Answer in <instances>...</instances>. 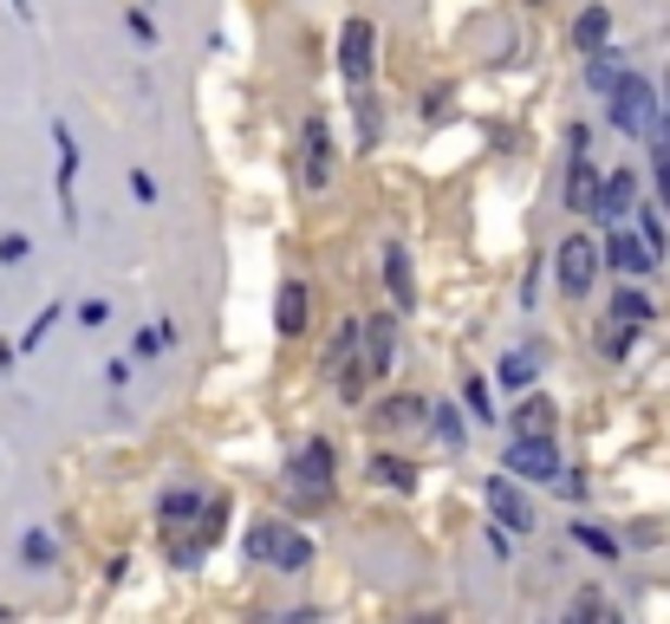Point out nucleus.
Returning a JSON list of instances; mask_svg holds the SVG:
<instances>
[{"label":"nucleus","instance_id":"4468645a","mask_svg":"<svg viewBox=\"0 0 670 624\" xmlns=\"http://www.w3.org/2000/svg\"><path fill=\"white\" fill-rule=\"evenodd\" d=\"M52 143H59V202H65V228L78 221L72 215V176H78V143H72V130L65 124H52Z\"/></svg>","mask_w":670,"mask_h":624},{"label":"nucleus","instance_id":"f257e3e1","mask_svg":"<svg viewBox=\"0 0 670 624\" xmlns=\"http://www.w3.org/2000/svg\"><path fill=\"white\" fill-rule=\"evenodd\" d=\"M241 547H248V560H274L280 573L313 566V540H306V534H293V527H280V521H254Z\"/></svg>","mask_w":670,"mask_h":624},{"label":"nucleus","instance_id":"39448f33","mask_svg":"<svg viewBox=\"0 0 670 624\" xmlns=\"http://www.w3.org/2000/svg\"><path fill=\"white\" fill-rule=\"evenodd\" d=\"M332 169H339L332 130H326V117H306V124H300V182H306V189H326Z\"/></svg>","mask_w":670,"mask_h":624},{"label":"nucleus","instance_id":"f8f14e48","mask_svg":"<svg viewBox=\"0 0 670 624\" xmlns=\"http://www.w3.org/2000/svg\"><path fill=\"white\" fill-rule=\"evenodd\" d=\"M384 286H391L397 313L417 306V273H410V254H404V247H384Z\"/></svg>","mask_w":670,"mask_h":624},{"label":"nucleus","instance_id":"9d476101","mask_svg":"<svg viewBox=\"0 0 670 624\" xmlns=\"http://www.w3.org/2000/svg\"><path fill=\"white\" fill-rule=\"evenodd\" d=\"M639 208V176L632 169H612L606 182H599V202H593V215H606V221H625Z\"/></svg>","mask_w":670,"mask_h":624},{"label":"nucleus","instance_id":"b1692460","mask_svg":"<svg viewBox=\"0 0 670 624\" xmlns=\"http://www.w3.org/2000/svg\"><path fill=\"white\" fill-rule=\"evenodd\" d=\"M612 319H619V326H645V319H652V300H645V293H632V286H625V293H619V300H612Z\"/></svg>","mask_w":670,"mask_h":624},{"label":"nucleus","instance_id":"f3484780","mask_svg":"<svg viewBox=\"0 0 670 624\" xmlns=\"http://www.w3.org/2000/svg\"><path fill=\"white\" fill-rule=\"evenodd\" d=\"M508 423H515V436H554V397H528Z\"/></svg>","mask_w":670,"mask_h":624},{"label":"nucleus","instance_id":"a211bd4d","mask_svg":"<svg viewBox=\"0 0 670 624\" xmlns=\"http://www.w3.org/2000/svg\"><path fill=\"white\" fill-rule=\"evenodd\" d=\"M391 358H397L391 326H384V319H371V326H365V365H371V378H384V371H391Z\"/></svg>","mask_w":670,"mask_h":624},{"label":"nucleus","instance_id":"a878e982","mask_svg":"<svg viewBox=\"0 0 670 624\" xmlns=\"http://www.w3.org/2000/svg\"><path fill=\"white\" fill-rule=\"evenodd\" d=\"M573 619H619V612H612V606H606V593H580V599H573Z\"/></svg>","mask_w":670,"mask_h":624},{"label":"nucleus","instance_id":"1a4fd4ad","mask_svg":"<svg viewBox=\"0 0 670 624\" xmlns=\"http://www.w3.org/2000/svg\"><path fill=\"white\" fill-rule=\"evenodd\" d=\"M489 508H495V521H502L508 534H534V527H541V521H534V501L521 495L515 475H495V482H489Z\"/></svg>","mask_w":670,"mask_h":624},{"label":"nucleus","instance_id":"5701e85b","mask_svg":"<svg viewBox=\"0 0 670 624\" xmlns=\"http://www.w3.org/2000/svg\"><path fill=\"white\" fill-rule=\"evenodd\" d=\"M371 475H378L384 488H397V495H404V488H417V469H410V462H397V456H378V462H371Z\"/></svg>","mask_w":670,"mask_h":624},{"label":"nucleus","instance_id":"6ab92c4d","mask_svg":"<svg viewBox=\"0 0 670 624\" xmlns=\"http://www.w3.org/2000/svg\"><path fill=\"white\" fill-rule=\"evenodd\" d=\"M645 137H652V150H658V189H665V208H670V117L665 111L645 124Z\"/></svg>","mask_w":670,"mask_h":624},{"label":"nucleus","instance_id":"aec40b11","mask_svg":"<svg viewBox=\"0 0 670 624\" xmlns=\"http://www.w3.org/2000/svg\"><path fill=\"white\" fill-rule=\"evenodd\" d=\"M586 78H593V91H612V85H619V78H625V59H619V52H606V46H599V52H593V59H586Z\"/></svg>","mask_w":670,"mask_h":624},{"label":"nucleus","instance_id":"393cba45","mask_svg":"<svg viewBox=\"0 0 670 624\" xmlns=\"http://www.w3.org/2000/svg\"><path fill=\"white\" fill-rule=\"evenodd\" d=\"M502 384H508V391H528V384H534V358H528V352H508V358H502Z\"/></svg>","mask_w":670,"mask_h":624},{"label":"nucleus","instance_id":"bb28decb","mask_svg":"<svg viewBox=\"0 0 670 624\" xmlns=\"http://www.w3.org/2000/svg\"><path fill=\"white\" fill-rule=\"evenodd\" d=\"M573 540H580V547H593V553H606V560L619 553V540H612V534H599V527H586V521L573 527Z\"/></svg>","mask_w":670,"mask_h":624},{"label":"nucleus","instance_id":"cd10ccee","mask_svg":"<svg viewBox=\"0 0 670 624\" xmlns=\"http://www.w3.org/2000/svg\"><path fill=\"white\" fill-rule=\"evenodd\" d=\"M639 241H645V247H652V254H658V260H665L670 234H665V221H658V215H645V228H639Z\"/></svg>","mask_w":670,"mask_h":624},{"label":"nucleus","instance_id":"72a5a7b5","mask_svg":"<svg viewBox=\"0 0 670 624\" xmlns=\"http://www.w3.org/2000/svg\"><path fill=\"white\" fill-rule=\"evenodd\" d=\"M665 98H670V72H665Z\"/></svg>","mask_w":670,"mask_h":624},{"label":"nucleus","instance_id":"412c9836","mask_svg":"<svg viewBox=\"0 0 670 624\" xmlns=\"http://www.w3.org/2000/svg\"><path fill=\"white\" fill-rule=\"evenodd\" d=\"M156 514H163L169 527H182V521H195V514H202V495H195V488H169Z\"/></svg>","mask_w":670,"mask_h":624},{"label":"nucleus","instance_id":"9b49d317","mask_svg":"<svg viewBox=\"0 0 670 624\" xmlns=\"http://www.w3.org/2000/svg\"><path fill=\"white\" fill-rule=\"evenodd\" d=\"M606 260H612L619 273H652V267H658V254H652L639 234H619V228L606 234Z\"/></svg>","mask_w":670,"mask_h":624},{"label":"nucleus","instance_id":"f03ea898","mask_svg":"<svg viewBox=\"0 0 670 624\" xmlns=\"http://www.w3.org/2000/svg\"><path fill=\"white\" fill-rule=\"evenodd\" d=\"M332 384L345 391V397H365V384H371V365H365V326L358 319H345L339 326V339H332Z\"/></svg>","mask_w":670,"mask_h":624},{"label":"nucleus","instance_id":"c85d7f7f","mask_svg":"<svg viewBox=\"0 0 670 624\" xmlns=\"http://www.w3.org/2000/svg\"><path fill=\"white\" fill-rule=\"evenodd\" d=\"M463 397H469V410H476V417H495V404H489V384H482V378H469V384H463Z\"/></svg>","mask_w":670,"mask_h":624},{"label":"nucleus","instance_id":"2eb2a0df","mask_svg":"<svg viewBox=\"0 0 670 624\" xmlns=\"http://www.w3.org/2000/svg\"><path fill=\"white\" fill-rule=\"evenodd\" d=\"M274 326H280L287 339H293V332H306V286H300V280H287V286H280V300H274Z\"/></svg>","mask_w":670,"mask_h":624},{"label":"nucleus","instance_id":"c756f323","mask_svg":"<svg viewBox=\"0 0 670 624\" xmlns=\"http://www.w3.org/2000/svg\"><path fill=\"white\" fill-rule=\"evenodd\" d=\"M437 436L456 449V443H463V417H456V410H437Z\"/></svg>","mask_w":670,"mask_h":624},{"label":"nucleus","instance_id":"dca6fc26","mask_svg":"<svg viewBox=\"0 0 670 624\" xmlns=\"http://www.w3.org/2000/svg\"><path fill=\"white\" fill-rule=\"evenodd\" d=\"M606 39H612V13H606V7H586V13L573 20V46H580V52H599Z\"/></svg>","mask_w":670,"mask_h":624},{"label":"nucleus","instance_id":"0eeeda50","mask_svg":"<svg viewBox=\"0 0 670 624\" xmlns=\"http://www.w3.org/2000/svg\"><path fill=\"white\" fill-rule=\"evenodd\" d=\"M554 273H560V293H593V280H599V247L586 241V234H567L560 241V254H554Z\"/></svg>","mask_w":670,"mask_h":624},{"label":"nucleus","instance_id":"4be33fe9","mask_svg":"<svg viewBox=\"0 0 670 624\" xmlns=\"http://www.w3.org/2000/svg\"><path fill=\"white\" fill-rule=\"evenodd\" d=\"M378 423H384V430H410V423H424V397H391V404L378 410Z\"/></svg>","mask_w":670,"mask_h":624},{"label":"nucleus","instance_id":"20e7f679","mask_svg":"<svg viewBox=\"0 0 670 624\" xmlns=\"http://www.w3.org/2000/svg\"><path fill=\"white\" fill-rule=\"evenodd\" d=\"M326 488H332V449H326V443H306V449L293 456V469H287V495H293L300 508H313V501H326Z\"/></svg>","mask_w":670,"mask_h":624},{"label":"nucleus","instance_id":"7c9ffc66","mask_svg":"<svg viewBox=\"0 0 670 624\" xmlns=\"http://www.w3.org/2000/svg\"><path fill=\"white\" fill-rule=\"evenodd\" d=\"M104 319H111V306H104V300H85V306H78V326H104Z\"/></svg>","mask_w":670,"mask_h":624},{"label":"nucleus","instance_id":"423d86ee","mask_svg":"<svg viewBox=\"0 0 670 624\" xmlns=\"http://www.w3.org/2000/svg\"><path fill=\"white\" fill-rule=\"evenodd\" d=\"M502 469L515 482H554L560 475V449H554V436H515L508 456H502Z\"/></svg>","mask_w":670,"mask_h":624},{"label":"nucleus","instance_id":"6e6552de","mask_svg":"<svg viewBox=\"0 0 670 624\" xmlns=\"http://www.w3.org/2000/svg\"><path fill=\"white\" fill-rule=\"evenodd\" d=\"M371 46H378V39H371V20H345V33H339V72H345V85H365V78H371V65H378Z\"/></svg>","mask_w":670,"mask_h":624},{"label":"nucleus","instance_id":"ddd939ff","mask_svg":"<svg viewBox=\"0 0 670 624\" xmlns=\"http://www.w3.org/2000/svg\"><path fill=\"white\" fill-rule=\"evenodd\" d=\"M593 202H599V169H593V156H573V169H567V208L593 215Z\"/></svg>","mask_w":670,"mask_h":624},{"label":"nucleus","instance_id":"7ed1b4c3","mask_svg":"<svg viewBox=\"0 0 670 624\" xmlns=\"http://www.w3.org/2000/svg\"><path fill=\"white\" fill-rule=\"evenodd\" d=\"M606 104H612V130H625V137H645V124L658 117V91L645 78H632V72L606 91Z\"/></svg>","mask_w":670,"mask_h":624},{"label":"nucleus","instance_id":"473e14b6","mask_svg":"<svg viewBox=\"0 0 670 624\" xmlns=\"http://www.w3.org/2000/svg\"><path fill=\"white\" fill-rule=\"evenodd\" d=\"M0 260H7V267H13V260H26V241H20V234H7V241H0Z\"/></svg>","mask_w":670,"mask_h":624},{"label":"nucleus","instance_id":"2f4dec72","mask_svg":"<svg viewBox=\"0 0 670 624\" xmlns=\"http://www.w3.org/2000/svg\"><path fill=\"white\" fill-rule=\"evenodd\" d=\"M26 560H52V540H46V534H26Z\"/></svg>","mask_w":670,"mask_h":624}]
</instances>
